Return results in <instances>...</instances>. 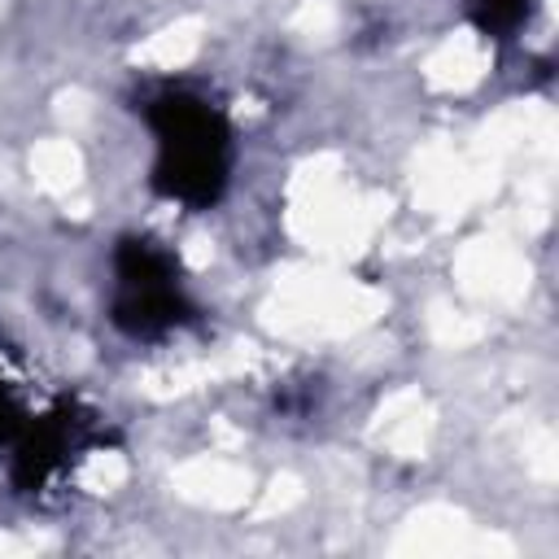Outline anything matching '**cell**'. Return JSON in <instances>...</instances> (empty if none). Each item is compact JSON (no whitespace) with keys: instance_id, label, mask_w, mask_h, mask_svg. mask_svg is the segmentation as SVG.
<instances>
[{"instance_id":"277c9868","label":"cell","mask_w":559,"mask_h":559,"mask_svg":"<svg viewBox=\"0 0 559 559\" xmlns=\"http://www.w3.org/2000/svg\"><path fill=\"white\" fill-rule=\"evenodd\" d=\"M13 428H17V406L0 393V441H4V437H13Z\"/></svg>"},{"instance_id":"3957f363","label":"cell","mask_w":559,"mask_h":559,"mask_svg":"<svg viewBox=\"0 0 559 559\" xmlns=\"http://www.w3.org/2000/svg\"><path fill=\"white\" fill-rule=\"evenodd\" d=\"M476 4L485 9V22H502L507 26V22H515L524 13L528 0H476Z\"/></svg>"},{"instance_id":"6da1fadb","label":"cell","mask_w":559,"mask_h":559,"mask_svg":"<svg viewBox=\"0 0 559 559\" xmlns=\"http://www.w3.org/2000/svg\"><path fill=\"white\" fill-rule=\"evenodd\" d=\"M148 122L157 135L153 183L170 201L210 205L223 192L227 153H231V135H227L223 114L214 105L188 96V92H170V96L153 100Z\"/></svg>"},{"instance_id":"7a4b0ae2","label":"cell","mask_w":559,"mask_h":559,"mask_svg":"<svg viewBox=\"0 0 559 559\" xmlns=\"http://www.w3.org/2000/svg\"><path fill=\"white\" fill-rule=\"evenodd\" d=\"M188 314L175 258L153 240H127L118 249V293H114V323L131 336H153L175 328Z\"/></svg>"}]
</instances>
